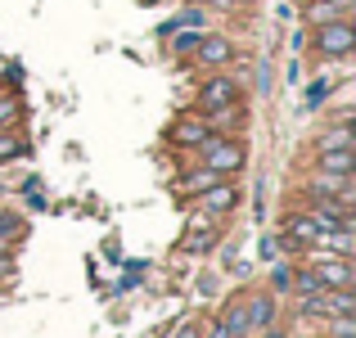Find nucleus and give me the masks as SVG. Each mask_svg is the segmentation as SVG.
Instances as JSON below:
<instances>
[{"label":"nucleus","mask_w":356,"mask_h":338,"mask_svg":"<svg viewBox=\"0 0 356 338\" xmlns=\"http://www.w3.org/2000/svg\"><path fill=\"white\" fill-rule=\"evenodd\" d=\"M307 50L325 63H343L356 50V23L352 18H334V23H316L307 27Z\"/></svg>","instance_id":"f257e3e1"},{"label":"nucleus","mask_w":356,"mask_h":338,"mask_svg":"<svg viewBox=\"0 0 356 338\" xmlns=\"http://www.w3.org/2000/svg\"><path fill=\"white\" fill-rule=\"evenodd\" d=\"M194 154H199L203 167H212V172H221V176H239L243 163H248V149H243V140H239V136H221V131H212V136L203 140Z\"/></svg>","instance_id":"f03ea898"},{"label":"nucleus","mask_w":356,"mask_h":338,"mask_svg":"<svg viewBox=\"0 0 356 338\" xmlns=\"http://www.w3.org/2000/svg\"><path fill=\"white\" fill-rule=\"evenodd\" d=\"M217 243H221L217 217H208V212H190V225H185V234H181V252H185V257H208V252H217Z\"/></svg>","instance_id":"7ed1b4c3"},{"label":"nucleus","mask_w":356,"mask_h":338,"mask_svg":"<svg viewBox=\"0 0 356 338\" xmlns=\"http://www.w3.org/2000/svg\"><path fill=\"white\" fill-rule=\"evenodd\" d=\"M230 104H243V86L230 72H212V77H203L199 86V113H212V108H230Z\"/></svg>","instance_id":"20e7f679"},{"label":"nucleus","mask_w":356,"mask_h":338,"mask_svg":"<svg viewBox=\"0 0 356 338\" xmlns=\"http://www.w3.org/2000/svg\"><path fill=\"white\" fill-rule=\"evenodd\" d=\"M302 261L316 271V280H321L325 289H352V257H330V252H312L302 248Z\"/></svg>","instance_id":"39448f33"},{"label":"nucleus","mask_w":356,"mask_h":338,"mask_svg":"<svg viewBox=\"0 0 356 338\" xmlns=\"http://www.w3.org/2000/svg\"><path fill=\"white\" fill-rule=\"evenodd\" d=\"M190 203V212H208V217H230V212L239 208V185L235 181H217L212 190H203V194H194V199H185Z\"/></svg>","instance_id":"423d86ee"},{"label":"nucleus","mask_w":356,"mask_h":338,"mask_svg":"<svg viewBox=\"0 0 356 338\" xmlns=\"http://www.w3.org/2000/svg\"><path fill=\"white\" fill-rule=\"evenodd\" d=\"M307 199H330V203H356V181L352 176H330V172H312L302 185Z\"/></svg>","instance_id":"0eeeda50"},{"label":"nucleus","mask_w":356,"mask_h":338,"mask_svg":"<svg viewBox=\"0 0 356 338\" xmlns=\"http://www.w3.org/2000/svg\"><path fill=\"white\" fill-rule=\"evenodd\" d=\"M190 63L194 68H226V63H235V41H230L226 32H203L199 36V45H194V54H190Z\"/></svg>","instance_id":"6e6552de"},{"label":"nucleus","mask_w":356,"mask_h":338,"mask_svg":"<svg viewBox=\"0 0 356 338\" xmlns=\"http://www.w3.org/2000/svg\"><path fill=\"white\" fill-rule=\"evenodd\" d=\"M208 136H212L208 118H203V113L194 108V113H185V118H176V127H172V136H167V140H172L176 149H199Z\"/></svg>","instance_id":"1a4fd4ad"},{"label":"nucleus","mask_w":356,"mask_h":338,"mask_svg":"<svg viewBox=\"0 0 356 338\" xmlns=\"http://www.w3.org/2000/svg\"><path fill=\"white\" fill-rule=\"evenodd\" d=\"M217 181H230V176H221V172H212V167H190V172H181V176H176V185H172V190H176V199H194V194H203V190H212V185H217Z\"/></svg>","instance_id":"9d476101"},{"label":"nucleus","mask_w":356,"mask_h":338,"mask_svg":"<svg viewBox=\"0 0 356 338\" xmlns=\"http://www.w3.org/2000/svg\"><path fill=\"white\" fill-rule=\"evenodd\" d=\"M356 0H302V23L316 27V23H334V18H352Z\"/></svg>","instance_id":"9b49d317"},{"label":"nucleus","mask_w":356,"mask_h":338,"mask_svg":"<svg viewBox=\"0 0 356 338\" xmlns=\"http://www.w3.org/2000/svg\"><path fill=\"white\" fill-rule=\"evenodd\" d=\"M280 321V298L270 293V289H257V293H248V325L252 330H270V325Z\"/></svg>","instance_id":"f8f14e48"},{"label":"nucleus","mask_w":356,"mask_h":338,"mask_svg":"<svg viewBox=\"0 0 356 338\" xmlns=\"http://www.w3.org/2000/svg\"><path fill=\"white\" fill-rule=\"evenodd\" d=\"M217 321L230 330V338H248L252 334V325H248V293H235L226 307L217 312Z\"/></svg>","instance_id":"ddd939ff"},{"label":"nucleus","mask_w":356,"mask_h":338,"mask_svg":"<svg viewBox=\"0 0 356 338\" xmlns=\"http://www.w3.org/2000/svg\"><path fill=\"white\" fill-rule=\"evenodd\" d=\"M312 172H330V176H356V149H325V154H316Z\"/></svg>","instance_id":"4468645a"},{"label":"nucleus","mask_w":356,"mask_h":338,"mask_svg":"<svg viewBox=\"0 0 356 338\" xmlns=\"http://www.w3.org/2000/svg\"><path fill=\"white\" fill-rule=\"evenodd\" d=\"M325 149H356V131L348 122H330V127L316 136V154H325Z\"/></svg>","instance_id":"2eb2a0df"},{"label":"nucleus","mask_w":356,"mask_h":338,"mask_svg":"<svg viewBox=\"0 0 356 338\" xmlns=\"http://www.w3.org/2000/svg\"><path fill=\"white\" fill-rule=\"evenodd\" d=\"M203 32H208V27H176V32H167V50H172L176 59H190Z\"/></svg>","instance_id":"dca6fc26"},{"label":"nucleus","mask_w":356,"mask_h":338,"mask_svg":"<svg viewBox=\"0 0 356 338\" xmlns=\"http://www.w3.org/2000/svg\"><path fill=\"white\" fill-rule=\"evenodd\" d=\"M325 316H356L352 289H325Z\"/></svg>","instance_id":"f3484780"},{"label":"nucleus","mask_w":356,"mask_h":338,"mask_svg":"<svg viewBox=\"0 0 356 338\" xmlns=\"http://www.w3.org/2000/svg\"><path fill=\"white\" fill-rule=\"evenodd\" d=\"M27 154V140L18 136V127H0V167Z\"/></svg>","instance_id":"a211bd4d"},{"label":"nucleus","mask_w":356,"mask_h":338,"mask_svg":"<svg viewBox=\"0 0 356 338\" xmlns=\"http://www.w3.org/2000/svg\"><path fill=\"white\" fill-rule=\"evenodd\" d=\"M321 280H316V271L312 266H307V261H302V266H293V284H289V293H293V298H307V293H321Z\"/></svg>","instance_id":"6ab92c4d"},{"label":"nucleus","mask_w":356,"mask_h":338,"mask_svg":"<svg viewBox=\"0 0 356 338\" xmlns=\"http://www.w3.org/2000/svg\"><path fill=\"white\" fill-rule=\"evenodd\" d=\"M330 95H334V77H316V81H307L302 104L307 108H325V104H330Z\"/></svg>","instance_id":"aec40b11"},{"label":"nucleus","mask_w":356,"mask_h":338,"mask_svg":"<svg viewBox=\"0 0 356 338\" xmlns=\"http://www.w3.org/2000/svg\"><path fill=\"white\" fill-rule=\"evenodd\" d=\"M321 338H356V316H325Z\"/></svg>","instance_id":"412c9836"},{"label":"nucleus","mask_w":356,"mask_h":338,"mask_svg":"<svg viewBox=\"0 0 356 338\" xmlns=\"http://www.w3.org/2000/svg\"><path fill=\"white\" fill-rule=\"evenodd\" d=\"M298 321H307V325L325 321V289H321V293H307V298H298Z\"/></svg>","instance_id":"4be33fe9"},{"label":"nucleus","mask_w":356,"mask_h":338,"mask_svg":"<svg viewBox=\"0 0 356 338\" xmlns=\"http://www.w3.org/2000/svg\"><path fill=\"white\" fill-rule=\"evenodd\" d=\"M176 27H208V9H199V5H185L181 14H176L172 23L163 27V36H167V32H176Z\"/></svg>","instance_id":"5701e85b"},{"label":"nucleus","mask_w":356,"mask_h":338,"mask_svg":"<svg viewBox=\"0 0 356 338\" xmlns=\"http://www.w3.org/2000/svg\"><path fill=\"white\" fill-rule=\"evenodd\" d=\"M18 118H23V99L0 90V127H18Z\"/></svg>","instance_id":"b1692460"},{"label":"nucleus","mask_w":356,"mask_h":338,"mask_svg":"<svg viewBox=\"0 0 356 338\" xmlns=\"http://www.w3.org/2000/svg\"><path fill=\"white\" fill-rule=\"evenodd\" d=\"M289 284H293V266H289V261H280L275 257V266H270V293H289Z\"/></svg>","instance_id":"393cba45"},{"label":"nucleus","mask_w":356,"mask_h":338,"mask_svg":"<svg viewBox=\"0 0 356 338\" xmlns=\"http://www.w3.org/2000/svg\"><path fill=\"white\" fill-rule=\"evenodd\" d=\"M23 234V217L18 212H0V243H18Z\"/></svg>","instance_id":"a878e982"},{"label":"nucleus","mask_w":356,"mask_h":338,"mask_svg":"<svg viewBox=\"0 0 356 338\" xmlns=\"http://www.w3.org/2000/svg\"><path fill=\"white\" fill-rule=\"evenodd\" d=\"M280 248H289L284 234H266V239H261V257H266V261H275V257H280Z\"/></svg>","instance_id":"bb28decb"},{"label":"nucleus","mask_w":356,"mask_h":338,"mask_svg":"<svg viewBox=\"0 0 356 338\" xmlns=\"http://www.w3.org/2000/svg\"><path fill=\"white\" fill-rule=\"evenodd\" d=\"M203 338H230V330L217 321V316H212V321H208V330H203Z\"/></svg>","instance_id":"cd10ccee"},{"label":"nucleus","mask_w":356,"mask_h":338,"mask_svg":"<svg viewBox=\"0 0 356 338\" xmlns=\"http://www.w3.org/2000/svg\"><path fill=\"white\" fill-rule=\"evenodd\" d=\"M176 338H203V325H194V321L181 325V334H176Z\"/></svg>","instance_id":"c85d7f7f"},{"label":"nucleus","mask_w":356,"mask_h":338,"mask_svg":"<svg viewBox=\"0 0 356 338\" xmlns=\"http://www.w3.org/2000/svg\"><path fill=\"white\" fill-rule=\"evenodd\" d=\"M185 5H199V9H230L226 0H185Z\"/></svg>","instance_id":"c756f323"},{"label":"nucleus","mask_w":356,"mask_h":338,"mask_svg":"<svg viewBox=\"0 0 356 338\" xmlns=\"http://www.w3.org/2000/svg\"><path fill=\"white\" fill-rule=\"evenodd\" d=\"M261 338H289V334L280 330V325H270V330H261Z\"/></svg>","instance_id":"7c9ffc66"},{"label":"nucleus","mask_w":356,"mask_h":338,"mask_svg":"<svg viewBox=\"0 0 356 338\" xmlns=\"http://www.w3.org/2000/svg\"><path fill=\"white\" fill-rule=\"evenodd\" d=\"M226 5H230V9H252L257 0H226Z\"/></svg>","instance_id":"2f4dec72"}]
</instances>
